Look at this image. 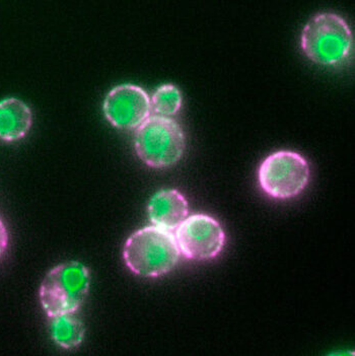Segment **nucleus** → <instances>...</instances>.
Wrapping results in <instances>:
<instances>
[{"mask_svg": "<svg viewBox=\"0 0 355 356\" xmlns=\"http://www.w3.org/2000/svg\"><path fill=\"white\" fill-rule=\"evenodd\" d=\"M104 114L120 129L138 128L151 114V98L140 86L123 83L112 88L103 104Z\"/></svg>", "mask_w": 355, "mask_h": 356, "instance_id": "0eeeda50", "label": "nucleus"}, {"mask_svg": "<svg viewBox=\"0 0 355 356\" xmlns=\"http://www.w3.org/2000/svg\"><path fill=\"white\" fill-rule=\"evenodd\" d=\"M180 253L189 260H209L220 255L226 244V234L213 216L198 213L187 216L176 229Z\"/></svg>", "mask_w": 355, "mask_h": 356, "instance_id": "423d86ee", "label": "nucleus"}, {"mask_svg": "<svg viewBox=\"0 0 355 356\" xmlns=\"http://www.w3.org/2000/svg\"><path fill=\"white\" fill-rule=\"evenodd\" d=\"M301 44L304 52L312 60L332 65L340 63L349 54L352 33L341 15L319 13L304 26Z\"/></svg>", "mask_w": 355, "mask_h": 356, "instance_id": "20e7f679", "label": "nucleus"}, {"mask_svg": "<svg viewBox=\"0 0 355 356\" xmlns=\"http://www.w3.org/2000/svg\"><path fill=\"white\" fill-rule=\"evenodd\" d=\"M33 114L30 107L17 98L0 101V139L8 143L19 140L32 127Z\"/></svg>", "mask_w": 355, "mask_h": 356, "instance_id": "1a4fd4ad", "label": "nucleus"}, {"mask_svg": "<svg viewBox=\"0 0 355 356\" xmlns=\"http://www.w3.org/2000/svg\"><path fill=\"white\" fill-rule=\"evenodd\" d=\"M8 245V233L6 225L0 220V257L3 255Z\"/></svg>", "mask_w": 355, "mask_h": 356, "instance_id": "f8f14e48", "label": "nucleus"}, {"mask_svg": "<svg viewBox=\"0 0 355 356\" xmlns=\"http://www.w3.org/2000/svg\"><path fill=\"white\" fill-rule=\"evenodd\" d=\"M184 132L177 121L154 115L136 128L134 147L143 163L156 169L175 165L184 154Z\"/></svg>", "mask_w": 355, "mask_h": 356, "instance_id": "7ed1b4c3", "label": "nucleus"}, {"mask_svg": "<svg viewBox=\"0 0 355 356\" xmlns=\"http://www.w3.org/2000/svg\"><path fill=\"white\" fill-rule=\"evenodd\" d=\"M51 319V336L55 343L65 349L76 348L81 344L85 329L74 313L64 314Z\"/></svg>", "mask_w": 355, "mask_h": 356, "instance_id": "9d476101", "label": "nucleus"}, {"mask_svg": "<svg viewBox=\"0 0 355 356\" xmlns=\"http://www.w3.org/2000/svg\"><path fill=\"white\" fill-rule=\"evenodd\" d=\"M259 184L265 193L279 199L301 193L310 180V165L302 154L290 150L273 152L262 161Z\"/></svg>", "mask_w": 355, "mask_h": 356, "instance_id": "39448f33", "label": "nucleus"}, {"mask_svg": "<svg viewBox=\"0 0 355 356\" xmlns=\"http://www.w3.org/2000/svg\"><path fill=\"white\" fill-rule=\"evenodd\" d=\"M173 232L149 225L131 234L125 243L123 258L128 268L143 277H160L175 268L180 259Z\"/></svg>", "mask_w": 355, "mask_h": 356, "instance_id": "f257e3e1", "label": "nucleus"}, {"mask_svg": "<svg viewBox=\"0 0 355 356\" xmlns=\"http://www.w3.org/2000/svg\"><path fill=\"white\" fill-rule=\"evenodd\" d=\"M90 274L83 263L69 261L48 272L40 287V302L48 317L76 313L89 293Z\"/></svg>", "mask_w": 355, "mask_h": 356, "instance_id": "f03ea898", "label": "nucleus"}, {"mask_svg": "<svg viewBox=\"0 0 355 356\" xmlns=\"http://www.w3.org/2000/svg\"><path fill=\"white\" fill-rule=\"evenodd\" d=\"M147 211L152 225L174 232L188 216V201L178 190H160L151 197Z\"/></svg>", "mask_w": 355, "mask_h": 356, "instance_id": "6e6552de", "label": "nucleus"}, {"mask_svg": "<svg viewBox=\"0 0 355 356\" xmlns=\"http://www.w3.org/2000/svg\"><path fill=\"white\" fill-rule=\"evenodd\" d=\"M152 109L160 116L176 114L182 105V94L173 83H165L156 88L151 99Z\"/></svg>", "mask_w": 355, "mask_h": 356, "instance_id": "9b49d317", "label": "nucleus"}]
</instances>
